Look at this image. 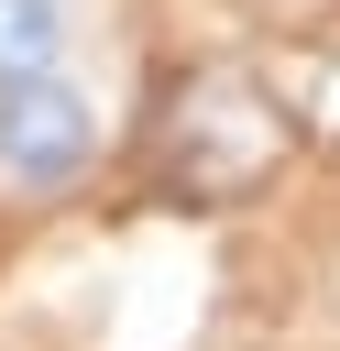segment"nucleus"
I'll list each match as a JSON object with an SVG mask.
<instances>
[{
    "label": "nucleus",
    "instance_id": "obj_1",
    "mask_svg": "<svg viewBox=\"0 0 340 351\" xmlns=\"http://www.w3.org/2000/svg\"><path fill=\"white\" fill-rule=\"evenodd\" d=\"M121 132V88L99 77V55L77 66H44V77H11L0 88V197L11 208H44L66 197Z\"/></svg>",
    "mask_w": 340,
    "mask_h": 351
},
{
    "label": "nucleus",
    "instance_id": "obj_2",
    "mask_svg": "<svg viewBox=\"0 0 340 351\" xmlns=\"http://www.w3.org/2000/svg\"><path fill=\"white\" fill-rule=\"evenodd\" d=\"M77 55H88V0H0V88Z\"/></svg>",
    "mask_w": 340,
    "mask_h": 351
}]
</instances>
